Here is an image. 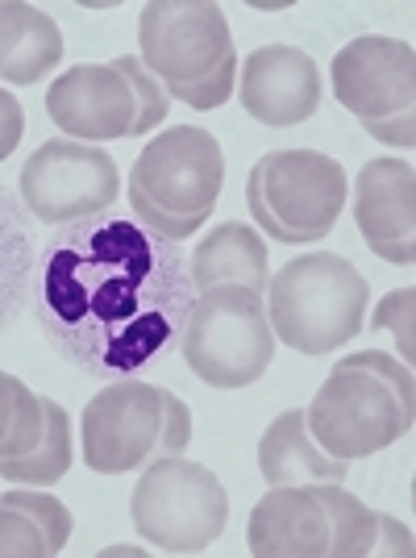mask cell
I'll return each mask as SVG.
<instances>
[{"instance_id": "7402d4cb", "label": "cell", "mask_w": 416, "mask_h": 558, "mask_svg": "<svg viewBox=\"0 0 416 558\" xmlns=\"http://www.w3.org/2000/svg\"><path fill=\"white\" fill-rule=\"evenodd\" d=\"M113 68L121 71V80L130 84V93L138 100V117H134V130H130V138H142V134H150L155 125H162V117H167V88H162L159 80L146 71L138 54H121L113 59Z\"/></svg>"}, {"instance_id": "836d02e7", "label": "cell", "mask_w": 416, "mask_h": 558, "mask_svg": "<svg viewBox=\"0 0 416 558\" xmlns=\"http://www.w3.org/2000/svg\"><path fill=\"white\" fill-rule=\"evenodd\" d=\"M9 425H13V375L0 372V442H4Z\"/></svg>"}, {"instance_id": "4316f807", "label": "cell", "mask_w": 416, "mask_h": 558, "mask_svg": "<svg viewBox=\"0 0 416 558\" xmlns=\"http://www.w3.org/2000/svg\"><path fill=\"white\" fill-rule=\"evenodd\" d=\"M233 80H237V50H233L217 71H208L205 80H192V84H162V88H167V96L184 100L187 109H221L233 96Z\"/></svg>"}, {"instance_id": "7a4b0ae2", "label": "cell", "mask_w": 416, "mask_h": 558, "mask_svg": "<svg viewBox=\"0 0 416 558\" xmlns=\"http://www.w3.org/2000/svg\"><path fill=\"white\" fill-rule=\"evenodd\" d=\"M262 296L279 347L296 354H329L358 338L367 322L370 283L342 255L313 251L279 267Z\"/></svg>"}, {"instance_id": "484cf974", "label": "cell", "mask_w": 416, "mask_h": 558, "mask_svg": "<svg viewBox=\"0 0 416 558\" xmlns=\"http://www.w3.org/2000/svg\"><path fill=\"white\" fill-rule=\"evenodd\" d=\"M413 313H416V288H395L383 301L375 304L370 329H392L395 347H400V363L413 367L416 354V333H413Z\"/></svg>"}, {"instance_id": "5bb4252c", "label": "cell", "mask_w": 416, "mask_h": 558, "mask_svg": "<svg viewBox=\"0 0 416 558\" xmlns=\"http://www.w3.org/2000/svg\"><path fill=\"white\" fill-rule=\"evenodd\" d=\"M242 109L262 125H301L321 105V71L301 47H262L237 71Z\"/></svg>"}, {"instance_id": "d6986e66", "label": "cell", "mask_w": 416, "mask_h": 558, "mask_svg": "<svg viewBox=\"0 0 416 558\" xmlns=\"http://www.w3.org/2000/svg\"><path fill=\"white\" fill-rule=\"evenodd\" d=\"M38 251L42 246L34 242L25 205L0 184V338L17 326V317L29 304Z\"/></svg>"}, {"instance_id": "603a6c76", "label": "cell", "mask_w": 416, "mask_h": 558, "mask_svg": "<svg viewBox=\"0 0 416 558\" xmlns=\"http://www.w3.org/2000/svg\"><path fill=\"white\" fill-rule=\"evenodd\" d=\"M42 429H47V404H42V396H34V388L13 375V425H9V434L0 442V459H22V454H29L38 446V438H42Z\"/></svg>"}, {"instance_id": "ba28073f", "label": "cell", "mask_w": 416, "mask_h": 558, "mask_svg": "<svg viewBox=\"0 0 416 558\" xmlns=\"http://www.w3.org/2000/svg\"><path fill=\"white\" fill-rule=\"evenodd\" d=\"M225 184L221 142L200 125H171L167 134L142 146L130 175V192L150 201L167 217H200L205 221Z\"/></svg>"}, {"instance_id": "f546056e", "label": "cell", "mask_w": 416, "mask_h": 558, "mask_svg": "<svg viewBox=\"0 0 416 558\" xmlns=\"http://www.w3.org/2000/svg\"><path fill=\"white\" fill-rule=\"evenodd\" d=\"M130 213H134V221H142L146 230L159 233V238H167V242H187L192 233L205 226L200 217H187V221H180V217H167V213L155 209L150 201H142L138 192H130Z\"/></svg>"}, {"instance_id": "8992f818", "label": "cell", "mask_w": 416, "mask_h": 558, "mask_svg": "<svg viewBox=\"0 0 416 558\" xmlns=\"http://www.w3.org/2000/svg\"><path fill=\"white\" fill-rule=\"evenodd\" d=\"M416 413L400 404V396L367 367H350L338 363L325 375L313 404L304 409V425L313 434V442L333 459H367L395 446L413 429Z\"/></svg>"}, {"instance_id": "7c38bea8", "label": "cell", "mask_w": 416, "mask_h": 558, "mask_svg": "<svg viewBox=\"0 0 416 558\" xmlns=\"http://www.w3.org/2000/svg\"><path fill=\"white\" fill-rule=\"evenodd\" d=\"M47 113L75 142L130 138L138 100L113 63H75L47 88Z\"/></svg>"}, {"instance_id": "ffe728a7", "label": "cell", "mask_w": 416, "mask_h": 558, "mask_svg": "<svg viewBox=\"0 0 416 558\" xmlns=\"http://www.w3.org/2000/svg\"><path fill=\"white\" fill-rule=\"evenodd\" d=\"M42 404H47L42 438L22 459H0V480H13V484H25V488H50V484L68 480L71 459H75L71 421L63 413V404H54V400H42Z\"/></svg>"}, {"instance_id": "cb8c5ba5", "label": "cell", "mask_w": 416, "mask_h": 558, "mask_svg": "<svg viewBox=\"0 0 416 558\" xmlns=\"http://www.w3.org/2000/svg\"><path fill=\"white\" fill-rule=\"evenodd\" d=\"M0 500H9V505H17V509H25L38 525H42V534H47L50 542V550L59 555L63 546H68V537H71V512L63 500H54L50 492H38V488H25V484H17L13 492H4Z\"/></svg>"}, {"instance_id": "d6a6232c", "label": "cell", "mask_w": 416, "mask_h": 558, "mask_svg": "<svg viewBox=\"0 0 416 558\" xmlns=\"http://www.w3.org/2000/svg\"><path fill=\"white\" fill-rule=\"evenodd\" d=\"M370 138H379L383 146H400L408 150L416 138V113H395V117H379V121H363Z\"/></svg>"}, {"instance_id": "30bf717a", "label": "cell", "mask_w": 416, "mask_h": 558, "mask_svg": "<svg viewBox=\"0 0 416 558\" xmlns=\"http://www.w3.org/2000/svg\"><path fill=\"white\" fill-rule=\"evenodd\" d=\"M159 384L113 379L84 404L79 446L96 475H130L159 446Z\"/></svg>"}, {"instance_id": "f1b7e54d", "label": "cell", "mask_w": 416, "mask_h": 558, "mask_svg": "<svg viewBox=\"0 0 416 558\" xmlns=\"http://www.w3.org/2000/svg\"><path fill=\"white\" fill-rule=\"evenodd\" d=\"M159 446H155V454L167 459V454H184L187 442H192V413H187V404L180 400L175 392H167L159 388Z\"/></svg>"}, {"instance_id": "d4e9b609", "label": "cell", "mask_w": 416, "mask_h": 558, "mask_svg": "<svg viewBox=\"0 0 416 558\" xmlns=\"http://www.w3.org/2000/svg\"><path fill=\"white\" fill-rule=\"evenodd\" d=\"M47 534L42 525L29 517L25 509L0 500V558H50Z\"/></svg>"}, {"instance_id": "44dd1931", "label": "cell", "mask_w": 416, "mask_h": 558, "mask_svg": "<svg viewBox=\"0 0 416 558\" xmlns=\"http://www.w3.org/2000/svg\"><path fill=\"white\" fill-rule=\"evenodd\" d=\"M313 492L329 517V558H367L375 546V509L342 484H313Z\"/></svg>"}, {"instance_id": "3957f363", "label": "cell", "mask_w": 416, "mask_h": 558, "mask_svg": "<svg viewBox=\"0 0 416 558\" xmlns=\"http://www.w3.org/2000/svg\"><path fill=\"white\" fill-rule=\"evenodd\" d=\"M276 333L267 304L242 283H217L196 292L180 354L208 388H250L276 363Z\"/></svg>"}, {"instance_id": "277c9868", "label": "cell", "mask_w": 416, "mask_h": 558, "mask_svg": "<svg viewBox=\"0 0 416 558\" xmlns=\"http://www.w3.org/2000/svg\"><path fill=\"white\" fill-rule=\"evenodd\" d=\"M246 209L283 246H313L346 209V171L321 150H271L246 180Z\"/></svg>"}, {"instance_id": "4dcf8cb0", "label": "cell", "mask_w": 416, "mask_h": 558, "mask_svg": "<svg viewBox=\"0 0 416 558\" xmlns=\"http://www.w3.org/2000/svg\"><path fill=\"white\" fill-rule=\"evenodd\" d=\"M413 530L400 525L392 512H375V546L370 555H383V558H413Z\"/></svg>"}, {"instance_id": "52a82bcc", "label": "cell", "mask_w": 416, "mask_h": 558, "mask_svg": "<svg viewBox=\"0 0 416 558\" xmlns=\"http://www.w3.org/2000/svg\"><path fill=\"white\" fill-rule=\"evenodd\" d=\"M117 163L105 146L75 138L42 142L22 163L17 192L34 221L42 226H68L93 213H109L117 201Z\"/></svg>"}, {"instance_id": "9a60e30c", "label": "cell", "mask_w": 416, "mask_h": 558, "mask_svg": "<svg viewBox=\"0 0 416 558\" xmlns=\"http://www.w3.org/2000/svg\"><path fill=\"white\" fill-rule=\"evenodd\" d=\"M246 546L255 558H329V517L313 484H279L250 512Z\"/></svg>"}, {"instance_id": "ac0fdd59", "label": "cell", "mask_w": 416, "mask_h": 558, "mask_svg": "<svg viewBox=\"0 0 416 558\" xmlns=\"http://www.w3.org/2000/svg\"><path fill=\"white\" fill-rule=\"evenodd\" d=\"M63 63V34L50 13L17 0H0V80L38 84Z\"/></svg>"}, {"instance_id": "5b68a950", "label": "cell", "mask_w": 416, "mask_h": 558, "mask_svg": "<svg viewBox=\"0 0 416 558\" xmlns=\"http://www.w3.org/2000/svg\"><path fill=\"white\" fill-rule=\"evenodd\" d=\"M130 517L162 555H200L225 534L230 496L208 466L184 454H167L142 471L130 496Z\"/></svg>"}, {"instance_id": "4fadbf2b", "label": "cell", "mask_w": 416, "mask_h": 558, "mask_svg": "<svg viewBox=\"0 0 416 558\" xmlns=\"http://www.w3.org/2000/svg\"><path fill=\"white\" fill-rule=\"evenodd\" d=\"M354 226L388 263L416 258V171L408 159H370L354 180Z\"/></svg>"}, {"instance_id": "83f0119b", "label": "cell", "mask_w": 416, "mask_h": 558, "mask_svg": "<svg viewBox=\"0 0 416 558\" xmlns=\"http://www.w3.org/2000/svg\"><path fill=\"white\" fill-rule=\"evenodd\" d=\"M342 363L375 372L395 396H400V404H404L408 413H416V379H413V367H408V363H400L395 354H383V350H354V354H346Z\"/></svg>"}, {"instance_id": "1f68e13d", "label": "cell", "mask_w": 416, "mask_h": 558, "mask_svg": "<svg viewBox=\"0 0 416 558\" xmlns=\"http://www.w3.org/2000/svg\"><path fill=\"white\" fill-rule=\"evenodd\" d=\"M22 134H25L22 100L0 88V159H9V155L22 146Z\"/></svg>"}, {"instance_id": "6da1fadb", "label": "cell", "mask_w": 416, "mask_h": 558, "mask_svg": "<svg viewBox=\"0 0 416 558\" xmlns=\"http://www.w3.org/2000/svg\"><path fill=\"white\" fill-rule=\"evenodd\" d=\"M34 313L50 347L96 379H138L180 350L196 288L180 242L134 217L54 226L34 267Z\"/></svg>"}, {"instance_id": "8fae6325", "label": "cell", "mask_w": 416, "mask_h": 558, "mask_svg": "<svg viewBox=\"0 0 416 558\" xmlns=\"http://www.w3.org/2000/svg\"><path fill=\"white\" fill-rule=\"evenodd\" d=\"M333 96L358 121L413 113L416 105V54L400 38L363 34L333 54Z\"/></svg>"}, {"instance_id": "9c48e42d", "label": "cell", "mask_w": 416, "mask_h": 558, "mask_svg": "<svg viewBox=\"0 0 416 558\" xmlns=\"http://www.w3.org/2000/svg\"><path fill=\"white\" fill-rule=\"evenodd\" d=\"M233 54L230 22L208 0H155L138 17V59L159 84L205 80Z\"/></svg>"}, {"instance_id": "2e32d148", "label": "cell", "mask_w": 416, "mask_h": 558, "mask_svg": "<svg viewBox=\"0 0 416 558\" xmlns=\"http://www.w3.org/2000/svg\"><path fill=\"white\" fill-rule=\"evenodd\" d=\"M187 276L196 292H208L217 283H242L262 296L271 279V246L250 226L225 221L200 238V246L192 251V263H187Z\"/></svg>"}, {"instance_id": "e0dca14e", "label": "cell", "mask_w": 416, "mask_h": 558, "mask_svg": "<svg viewBox=\"0 0 416 558\" xmlns=\"http://www.w3.org/2000/svg\"><path fill=\"white\" fill-rule=\"evenodd\" d=\"M258 471L271 488L279 484H342L350 475V463L325 454L321 446L313 442V434L304 425V409H287L267 425V434L258 442Z\"/></svg>"}]
</instances>
